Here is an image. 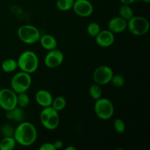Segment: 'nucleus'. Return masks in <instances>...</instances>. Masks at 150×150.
<instances>
[{
    "mask_svg": "<svg viewBox=\"0 0 150 150\" xmlns=\"http://www.w3.org/2000/svg\"><path fill=\"white\" fill-rule=\"evenodd\" d=\"M17 106V93L12 89H0V107L5 111H10Z\"/></svg>",
    "mask_w": 150,
    "mask_h": 150,
    "instance_id": "6e6552de",
    "label": "nucleus"
},
{
    "mask_svg": "<svg viewBox=\"0 0 150 150\" xmlns=\"http://www.w3.org/2000/svg\"><path fill=\"white\" fill-rule=\"evenodd\" d=\"M111 82L115 87L120 88L122 87V86H124L125 81L124 77H123L122 76H121V75L114 74L113 75L112 78H111Z\"/></svg>",
    "mask_w": 150,
    "mask_h": 150,
    "instance_id": "a878e982",
    "label": "nucleus"
},
{
    "mask_svg": "<svg viewBox=\"0 0 150 150\" xmlns=\"http://www.w3.org/2000/svg\"><path fill=\"white\" fill-rule=\"evenodd\" d=\"M15 128L10 124H4L1 126L0 133L4 137H12L14 135Z\"/></svg>",
    "mask_w": 150,
    "mask_h": 150,
    "instance_id": "393cba45",
    "label": "nucleus"
},
{
    "mask_svg": "<svg viewBox=\"0 0 150 150\" xmlns=\"http://www.w3.org/2000/svg\"><path fill=\"white\" fill-rule=\"evenodd\" d=\"M102 88H101L100 85L96 83L91 85L89 88V95H90V97L92 99L95 100L102 98Z\"/></svg>",
    "mask_w": 150,
    "mask_h": 150,
    "instance_id": "aec40b11",
    "label": "nucleus"
},
{
    "mask_svg": "<svg viewBox=\"0 0 150 150\" xmlns=\"http://www.w3.org/2000/svg\"><path fill=\"white\" fill-rule=\"evenodd\" d=\"M67 105V102L64 97L58 96L55 98H53L52 103H51V107L54 108L56 111H62Z\"/></svg>",
    "mask_w": 150,
    "mask_h": 150,
    "instance_id": "412c9836",
    "label": "nucleus"
},
{
    "mask_svg": "<svg viewBox=\"0 0 150 150\" xmlns=\"http://www.w3.org/2000/svg\"><path fill=\"white\" fill-rule=\"evenodd\" d=\"M73 1H76V0H73Z\"/></svg>",
    "mask_w": 150,
    "mask_h": 150,
    "instance_id": "473e14b6",
    "label": "nucleus"
},
{
    "mask_svg": "<svg viewBox=\"0 0 150 150\" xmlns=\"http://www.w3.org/2000/svg\"><path fill=\"white\" fill-rule=\"evenodd\" d=\"M40 150H56L54 146V144L46 142V143L42 144L40 147Z\"/></svg>",
    "mask_w": 150,
    "mask_h": 150,
    "instance_id": "cd10ccee",
    "label": "nucleus"
},
{
    "mask_svg": "<svg viewBox=\"0 0 150 150\" xmlns=\"http://www.w3.org/2000/svg\"><path fill=\"white\" fill-rule=\"evenodd\" d=\"M40 120L42 126L47 130H55L59 125V111H56L51 106L45 107L40 112Z\"/></svg>",
    "mask_w": 150,
    "mask_h": 150,
    "instance_id": "7ed1b4c3",
    "label": "nucleus"
},
{
    "mask_svg": "<svg viewBox=\"0 0 150 150\" xmlns=\"http://www.w3.org/2000/svg\"><path fill=\"white\" fill-rule=\"evenodd\" d=\"M17 62L18 67L21 71L31 74L38 70L39 66V59L33 51H25L19 56Z\"/></svg>",
    "mask_w": 150,
    "mask_h": 150,
    "instance_id": "f03ea898",
    "label": "nucleus"
},
{
    "mask_svg": "<svg viewBox=\"0 0 150 150\" xmlns=\"http://www.w3.org/2000/svg\"><path fill=\"white\" fill-rule=\"evenodd\" d=\"M32 84V77L29 73L21 71L13 76L10 81L11 88L16 93L26 92Z\"/></svg>",
    "mask_w": 150,
    "mask_h": 150,
    "instance_id": "39448f33",
    "label": "nucleus"
},
{
    "mask_svg": "<svg viewBox=\"0 0 150 150\" xmlns=\"http://www.w3.org/2000/svg\"><path fill=\"white\" fill-rule=\"evenodd\" d=\"M119 14L120 17L124 18L127 21L134 16L133 9L128 4H122L119 9Z\"/></svg>",
    "mask_w": 150,
    "mask_h": 150,
    "instance_id": "a211bd4d",
    "label": "nucleus"
},
{
    "mask_svg": "<svg viewBox=\"0 0 150 150\" xmlns=\"http://www.w3.org/2000/svg\"><path fill=\"white\" fill-rule=\"evenodd\" d=\"M120 1L122 3V4H128V5H130V4H133L137 0H120Z\"/></svg>",
    "mask_w": 150,
    "mask_h": 150,
    "instance_id": "c756f323",
    "label": "nucleus"
},
{
    "mask_svg": "<svg viewBox=\"0 0 150 150\" xmlns=\"http://www.w3.org/2000/svg\"><path fill=\"white\" fill-rule=\"evenodd\" d=\"M53 98H54L51 92L45 89H40L35 94V100L37 103L43 108L51 106Z\"/></svg>",
    "mask_w": 150,
    "mask_h": 150,
    "instance_id": "4468645a",
    "label": "nucleus"
},
{
    "mask_svg": "<svg viewBox=\"0 0 150 150\" xmlns=\"http://www.w3.org/2000/svg\"><path fill=\"white\" fill-rule=\"evenodd\" d=\"M114 75L112 69L106 65H101L95 69L93 73V79L95 83L99 85H105L111 82Z\"/></svg>",
    "mask_w": 150,
    "mask_h": 150,
    "instance_id": "1a4fd4ad",
    "label": "nucleus"
},
{
    "mask_svg": "<svg viewBox=\"0 0 150 150\" xmlns=\"http://www.w3.org/2000/svg\"><path fill=\"white\" fill-rule=\"evenodd\" d=\"M115 40L114 34L110 30L101 31L95 37V41L99 46L103 48H108L113 45Z\"/></svg>",
    "mask_w": 150,
    "mask_h": 150,
    "instance_id": "f8f14e48",
    "label": "nucleus"
},
{
    "mask_svg": "<svg viewBox=\"0 0 150 150\" xmlns=\"http://www.w3.org/2000/svg\"><path fill=\"white\" fill-rule=\"evenodd\" d=\"M127 28L133 35L142 36L149 31V22L144 17L133 16L130 20L127 21Z\"/></svg>",
    "mask_w": 150,
    "mask_h": 150,
    "instance_id": "0eeeda50",
    "label": "nucleus"
},
{
    "mask_svg": "<svg viewBox=\"0 0 150 150\" xmlns=\"http://www.w3.org/2000/svg\"><path fill=\"white\" fill-rule=\"evenodd\" d=\"M73 0H57L56 1V5L58 10L60 11H68L73 8Z\"/></svg>",
    "mask_w": 150,
    "mask_h": 150,
    "instance_id": "5701e85b",
    "label": "nucleus"
},
{
    "mask_svg": "<svg viewBox=\"0 0 150 150\" xmlns=\"http://www.w3.org/2000/svg\"><path fill=\"white\" fill-rule=\"evenodd\" d=\"M127 21L120 16L111 18L108 22V30L114 34L121 33L127 29Z\"/></svg>",
    "mask_w": 150,
    "mask_h": 150,
    "instance_id": "ddd939ff",
    "label": "nucleus"
},
{
    "mask_svg": "<svg viewBox=\"0 0 150 150\" xmlns=\"http://www.w3.org/2000/svg\"><path fill=\"white\" fill-rule=\"evenodd\" d=\"M64 54L58 49H53L48 51L44 59V64L48 68H55L62 64Z\"/></svg>",
    "mask_w": 150,
    "mask_h": 150,
    "instance_id": "9d476101",
    "label": "nucleus"
},
{
    "mask_svg": "<svg viewBox=\"0 0 150 150\" xmlns=\"http://www.w3.org/2000/svg\"><path fill=\"white\" fill-rule=\"evenodd\" d=\"M30 103L29 95L26 92H20L17 94V105L22 108H24L29 105Z\"/></svg>",
    "mask_w": 150,
    "mask_h": 150,
    "instance_id": "4be33fe9",
    "label": "nucleus"
},
{
    "mask_svg": "<svg viewBox=\"0 0 150 150\" xmlns=\"http://www.w3.org/2000/svg\"><path fill=\"white\" fill-rule=\"evenodd\" d=\"M72 9L77 16L83 18L90 16L94 10L93 5L89 0H76Z\"/></svg>",
    "mask_w": 150,
    "mask_h": 150,
    "instance_id": "9b49d317",
    "label": "nucleus"
},
{
    "mask_svg": "<svg viewBox=\"0 0 150 150\" xmlns=\"http://www.w3.org/2000/svg\"><path fill=\"white\" fill-rule=\"evenodd\" d=\"M140 1H143V2H145V3H149L150 2V0H140Z\"/></svg>",
    "mask_w": 150,
    "mask_h": 150,
    "instance_id": "2f4dec72",
    "label": "nucleus"
},
{
    "mask_svg": "<svg viewBox=\"0 0 150 150\" xmlns=\"http://www.w3.org/2000/svg\"><path fill=\"white\" fill-rule=\"evenodd\" d=\"M54 146L55 147V149H60L63 147L64 146V143H63L62 141L61 140H57L54 142Z\"/></svg>",
    "mask_w": 150,
    "mask_h": 150,
    "instance_id": "c85d7f7f",
    "label": "nucleus"
},
{
    "mask_svg": "<svg viewBox=\"0 0 150 150\" xmlns=\"http://www.w3.org/2000/svg\"><path fill=\"white\" fill-rule=\"evenodd\" d=\"M16 144L14 137H4L0 142V149L1 150H13Z\"/></svg>",
    "mask_w": 150,
    "mask_h": 150,
    "instance_id": "6ab92c4d",
    "label": "nucleus"
},
{
    "mask_svg": "<svg viewBox=\"0 0 150 150\" xmlns=\"http://www.w3.org/2000/svg\"><path fill=\"white\" fill-rule=\"evenodd\" d=\"M40 43L45 50L51 51L55 49L57 46V41L54 36L51 35H45L40 38Z\"/></svg>",
    "mask_w": 150,
    "mask_h": 150,
    "instance_id": "dca6fc26",
    "label": "nucleus"
},
{
    "mask_svg": "<svg viewBox=\"0 0 150 150\" xmlns=\"http://www.w3.org/2000/svg\"><path fill=\"white\" fill-rule=\"evenodd\" d=\"M18 67L17 61L13 59H7L1 63V69L5 73H13Z\"/></svg>",
    "mask_w": 150,
    "mask_h": 150,
    "instance_id": "f3484780",
    "label": "nucleus"
},
{
    "mask_svg": "<svg viewBox=\"0 0 150 150\" xmlns=\"http://www.w3.org/2000/svg\"><path fill=\"white\" fill-rule=\"evenodd\" d=\"M13 137L16 144L23 146H30L37 140V129L31 122L23 121L15 129Z\"/></svg>",
    "mask_w": 150,
    "mask_h": 150,
    "instance_id": "f257e3e1",
    "label": "nucleus"
},
{
    "mask_svg": "<svg viewBox=\"0 0 150 150\" xmlns=\"http://www.w3.org/2000/svg\"><path fill=\"white\" fill-rule=\"evenodd\" d=\"M40 36L39 29L32 25H23L18 29V37L24 43H36L39 41Z\"/></svg>",
    "mask_w": 150,
    "mask_h": 150,
    "instance_id": "423d86ee",
    "label": "nucleus"
},
{
    "mask_svg": "<svg viewBox=\"0 0 150 150\" xmlns=\"http://www.w3.org/2000/svg\"><path fill=\"white\" fill-rule=\"evenodd\" d=\"M6 117L10 120H13L17 122H21L25 118L24 111L23 108L17 105L13 109L6 111Z\"/></svg>",
    "mask_w": 150,
    "mask_h": 150,
    "instance_id": "2eb2a0df",
    "label": "nucleus"
},
{
    "mask_svg": "<svg viewBox=\"0 0 150 150\" xmlns=\"http://www.w3.org/2000/svg\"><path fill=\"white\" fill-rule=\"evenodd\" d=\"M95 114L98 118L103 120H108L113 117L114 107L110 100L105 98H100L96 100L94 105Z\"/></svg>",
    "mask_w": 150,
    "mask_h": 150,
    "instance_id": "20e7f679",
    "label": "nucleus"
},
{
    "mask_svg": "<svg viewBox=\"0 0 150 150\" xmlns=\"http://www.w3.org/2000/svg\"><path fill=\"white\" fill-rule=\"evenodd\" d=\"M65 150H76V148L73 146H69L65 148Z\"/></svg>",
    "mask_w": 150,
    "mask_h": 150,
    "instance_id": "7c9ffc66",
    "label": "nucleus"
},
{
    "mask_svg": "<svg viewBox=\"0 0 150 150\" xmlns=\"http://www.w3.org/2000/svg\"><path fill=\"white\" fill-rule=\"evenodd\" d=\"M86 30H87V33L89 36L95 38L98 34L100 32V26L96 22H91L87 26Z\"/></svg>",
    "mask_w": 150,
    "mask_h": 150,
    "instance_id": "b1692460",
    "label": "nucleus"
},
{
    "mask_svg": "<svg viewBox=\"0 0 150 150\" xmlns=\"http://www.w3.org/2000/svg\"><path fill=\"white\" fill-rule=\"evenodd\" d=\"M114 128L120 134L124 133L125 131V123L122 119L117 118L114 121Z\"/></svg>",
    "mask_w": 150,
    "mask_h": 150,
    "instance_id": "bb28decb",
    "label": "nucleus"
}]
</instances>
